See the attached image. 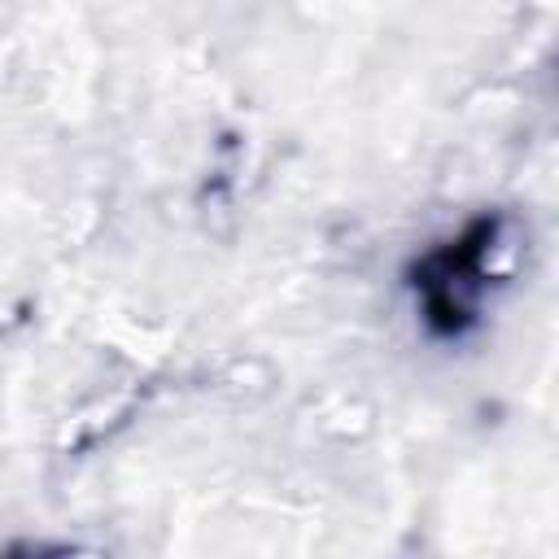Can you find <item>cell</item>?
I'll use <instances>...</instances> for the list:
<instances>
[{
  "label": "cell",
  "instance_id": "1",
  "mask_svg": "<svg viewBox=\"0 0 559 559\" xmlns=\"http://www.w3.org/2000/svg\"><path fill=\"white\" fill-rule=\"evenodd\" d=\"M498 218H476L467 231L445 240L441 249L424 253L411 271V288L419 297V314L437 336H463L476 319V297L485 280V253L493 245Z\"/></svg>",
  "mask_w": 559,
  "mask_h": 559
}]
</instances>
